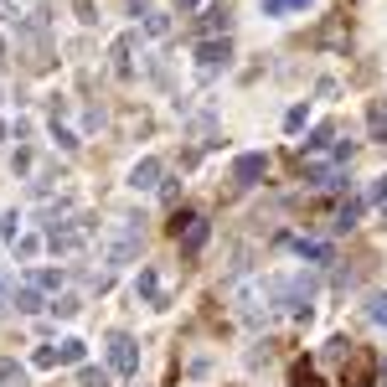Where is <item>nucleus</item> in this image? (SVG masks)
<instances>
[{
	"mask_svg": "<svg viewBox=\"0 0 387 387\" xmlns=\"http://www.w3.org/2000/svg\"><path fill=\"white\" fill-rule=\"evenodd\" d=\"M98 258H103V263H129V258H140V228H135V222H119V228L103 238Z\"/></svg>",
	"mask_w": 387,
	"mask_h": 387,
	"instance_id": "1",
	"label": "nucleus"
},
{
	"mask_svg": "<svg viewBox=\"0 0 387 387\" xmlns=\"http://www.w3.org/2000/svg\"><path fill=\"white\" fill-rule=\"evenodd\" d=\"M269 295L284 305V310H310V300H315V279H310V274H289V279H279Z\"/></svg>",
	"mask_w": 387,
	"mask_h": 387,
	"instance_id": "2",
	"label": "nucleus"
},
{
	"mask_svg": "<svg viewBox=\"0 0 387 387\" xmlns=\"http://www.w3.org/2000/svg\"><path fill=\"white\" fill-rule=\"evenodd\" d=\"M0 21H16L21 31H42L47 26V0H0Z\"/></svg>",
	"mask_w": 387,
	"mask_h": 387,
	"instance_id": "3",
	"label": "nucleus"
},
{
	"mask_svg": "<svg viewBox=\"0 0 387 387\" xmlns=\"http://www.w3.org/2000/svg\"><path fill=\"white\" fill-rule=\"evenodd\" d=\"M88 238H93V222L88 217H73V222H57V228L47 233V243L57 248V253H78Z\"/></svg>",
	"mask_w": 387,
	"mask_h": 387,
	"instance_id": "4",
	"label": "nucleus"
},
{
	"mask_svg": "<svg viewBox=\"0 0 387 387\" xmlns=\"http://www.w3.org/2000/svg\"><path fill=\"white\" fill-rule=\"evenodd\" d=\"M109 367L119 372V377H129V372H140V346L124 336V330H114L109 336Z\"/></svg>",
	"mask_w": 387,
	"mask_h": 387,
	"instance_id": "5",
	"label": "nucleus"
},
{
	"mask_svg": "<svg viewBox=\"0 0 387 387\" xmlns=\"http://www.w3.org/2000/svg\"><path fill=\"white\" fill-rule=\"evenodd\" d=\"M129 186H135V191H155L160 186V160H140V166L129 170Z\"/></svg>",
	"mask_w": 387,
	"mask_h": 387,
	"instance_id": "6",
	"label": "nucleus"
},
{
	"mask_svg": "<svg viewBox=\"0 0 387 387\" xmlns=\"http://www.w3.org/2000/svg\"><path fill=\"white\" fill-rule=\"evenodd\" d=\"M263 170H269V166H263V155H238L233 176H238V186H253V181L263 176Z\"/></svg>",
	"mask_w": 387,
	"mask_h": 387,
	"instance_id": "7",
	"label": "nucleus"
},
{
	"mask_svg": "<svg viewBox=\"0 0 387 387\" xmlns=\"http://www.w3.org/2000/svg\"><path fill=\"white\" fill-rule=\"evenodd\" d=\"M228 21H233V6L228 0H217V6L207 10V21H202V31H228Z\"/></svg>",
	"mask_w": 387,
	"mask_h": 387,
	"instance_id": "8",
	"label": "nucleus"
},
{
	"mask_svg": "<svg viewBox=\"0 0 387 387\" xmlns=\"http://www.w3.org/2000/svg\"><path fill=\"white\" fill-rule=\"evenodd\" d=\"M129 52H135V36H119V42H114V73L119 78L135 73V68H129Z\"/></svg>",
	"mask_w": 387,
	"mask_h": 387,
	"instance_id": "9",
	"label": "nucleus"
},
{
	"mask_svg": "<svg viewBox=\"0 0 387 387\" xmlns=\"http://www.w3.org/2000/svg\"><path fill=\"white\" fill-rule=\"evenodd\" d=\"M16 310H21V315H36V310H42V289H36V284H21V289H16Z\"/></svg>",
	"mask_w": 387,
	"mask_h": 387,
	"instance_id": "10",
	"label": "nucleus"
},
{
	"mask_svg": "<svg viewBox=\"0 0 387 387\" xmlns=\"http://www.w3.org/2000/svg\"><path fill=\"white\" fill-rule=\"evenodd\" d=\"M202 243H207V222H202V217H196V222H191V228H186V238H181V248H186V253H196V248H202Z\"/></svg>",
	"mask_w": 387,
	"mask_h": 387,
	"instance_id": "11",
	"label": "nucleus"
},
{
	"mask_svg": "<svg viewBox=\"0 0 387 387\" xmlns=\"http://www.w3.org/2000/svg\"><path fill=\"white\" fill-rule=\"evenodd\" d=\"M217 62H228V42H207V47H202V68L212 73Z\"/></svg>",
	"mask_w": 387,
	"mask_h": 387,
	"instance_id": "12",
	"label": "nucleus"
},
{
	"mask_svg": "<svg viewBox=\"0 0 387 387\" xmlns=\"http://www.w3.org/2000/svg\"><path fill=\"white\" fill-rule=\"evenodd\" d=\"M289 382H295V387H326V382H320V372H315V367H305V362L289 372Z\"/></svg>",
	"mask_w": 387,
	"mask_h": 387,
	"instance_id": "13",
	"label": "nucleus"
},
{
	"mask_svg": "<svg viewBox=\"0 0 387 387\" xmlns=\"http://www.w3.org/2000/svg\"><path fill=\"white\" fill-rule=\"evenodd\" d=\"M78 387H109V372L103 367H83L78 372Z\"/></svg>",
	"mask_w": 387,
	"mask_h": 387,
	"instance_id": "14",
	"label": "nucleus"
},
{
	"mask_svg": "<svg viewBox=\"0 0 387 387\" xmlns=\"http://www.w3.org/2000/svg\"><path fill=\"white\" fill-rule=\"evenodd\" d=\"M356 212H362V202H346V207L336 212V222H330V228H336V233H341V228H351V222H356Z\"/></svg>",
	"mask_w": 387,
	"mask_h": 387,
	"instance_id": "15",
	"label": "nucleus"
},
{
	"mask_svg": "<svg viewBox=\"0 0 387 387\" xmlns=\"http://www.w3.org/2000/svg\"><path fill=\"white\" fill-rule=\"evenodd\" d=\"M0 382H16V387H21V382H26V372L10 362V356H0Z\"/></svg>",
	"mask_w": 387,
	"mask_h": 387,
	"instance_id": "16",
	"label": "nucleus"
},
{
	"mask_svg": "<svg viewBox=\"0 0 387 387\" xmlns=\"http://www.w3.org/2000/svg\"><path fill=\"white\" fill-rule=\"evenodd\" d=\"M145 31H150V36H166V31H170V16H160V10H150V16H145Z\"/></svg>",
	"mask_w": 387,
	"mask_h": 387,
	"instance_id": "17",
	"label": "nucleus"
},
{
	"mask_svg": "<svg viewBox=\"0 0 387 387\" xmlns=\"http://www.w3.org/2000/svg\"><path fill=\"white\" fill-rule=\"evenodd\" d=\"M57 362H83V341H62L57 346Z\"/></svg>",
	"mask_w": 387,
	"mask_h": 387,
	"instance_id": "18",
	"label": "nucleus"
},
{
	"mask_svg": "<svg viewBox=\"0 0 387 387\" xmlns=\"http://www.w3.org/2000/svg\"><path fill=\"white\" fill-rule=\"evenodd\" d=\"M295 6H310V0H263V10H269V16H284V10H295Z\"/></svg>",
	"mask_w": 387,
	"mask_h": 387,
	"instance_id": "19",
	"label": "nucleus"
},
{
	"mask_svg": "<svg viewBox=\"0 0 387 387\" xmlns=\"http://www.w3.org/2000/svg\"><path fill=\"white\" fill-rule=\"evenodd\" d=\"M140 295L160 305V289H155V274H150V269H140Z\"/></svg>",
	"mask_w": 387,
	"mask_h": 387,
	"instance_id": "20",
	"label": "nucleus"
},
{
	"mask_svg": "<svg viewBox=\"0 0 387 387\" xmlns=\"http://www.w3.org/2000/svg\"><path fill=\"white\" fill-rule=\"evenodd\" d=\"M367 315L377 320V326H387V295H372V305H367Z\"/></svg>",
	"mask_w": 387,
	"mask_h": 387,
	"instance_id": "21",
	"label": "nucleus"
},
{
	"mask_svg": "<svg viewBox=\"0 0 387 387\" xmlns=\"http://www.w3.org/2000/svg\"><path fill=\"white\" fill-rule=\"evenodd\" d=\"M52 310H57V315H78V310H83V305H78V295H62L57 305H52Z\"/></svg>",
	"mask_w": 387,
	"mask_h": 387,
	"instance_id": "22",
	"label": "nucleus"
},
{
	"mask_svg": "<svg viewBox=\"0 0 387 387\" xmlns=\"http://www.w3.org/2000/svg\"><path fill=\"white\" fill-rule=\"evenodd\" d=\"M57 284H62V269H57V274H52V269L36 274V289H57Z\"/></svg>",
	"mask_w": 387,
	"mask_h": 387,
	"instance_id": "23",
	"label": "nucleus"
},
{
	"mask_svg": "<svg viewBox=\"0 0 387 387\" xmlns=\"http://www.w3.org/2000/svg\"><path fill=\"white\" fill-rule=\"evenodd\" d=\"M191 222H196V217H191V212H176V217H170V233H176V238H181L186 228H191Z\"/></svg>",
	"mask_w": 387,
	"mask_h": 387,
	"instance_id": "24",
	"label": "nucleus"
},
{
	"mask_svg": "<svg viewBox=\"0 0 387 387\" xmlns=\"http://www.w3.org/2000/svg\"><path fill=\"white\" fill-rule=\"evenodd\" d=\"M36 248H42L36 238H21V243H16V258H36Z\"/></svg>",
	"mask_w": 387,
	"mask_h": 387,
	"instance_id": "25",
	"label": "nucleus"
},
{
	"mask_svg": "<svg viewBox=\"0 0 387 387\" xmlns=\"http://www.w3.org/2000/svg\"><path fill=\"white\" fill-rule=\"evenodd\" d=\"M181 6H196V0H181Z\"/></svg>",
	"mask_w": 387,
	"mask_h": 387,
	"instance_id": "26",
	"label": "nucleus"
}]
</instances>
